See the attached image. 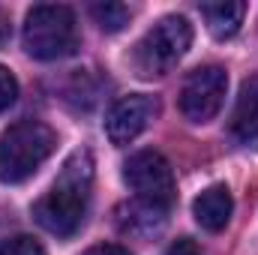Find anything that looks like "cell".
Here are the masks:
<instances>
[{
    "mask_svg": "<svg viewBox=\"0 0 258 255\" xmlns=\"http://www.w3.org/2000/svg\"><path fill=\"white\" fill-rule=\"evenodd\" d=\"M90 189H93V156L87 150H75L63 162L54 186L33 204L36 222L57 237H72L87 216Z\"/></svg>",
    "mask_w": 258,
    "mask_h": 255,
    "instance_id": "1",
    "label": "cell"
},
{
    "mask_svg": "<svg viewBox=\"0 0 258 255\" xmlns=\"http://www.w3.org/2000/svg\"><path fill=\"white\" fill-rule=\"evenodd\" d=\"M57 132L42 120H21L9 126L0 138V180L24 183L33 177L42 162L54 153Z\"/></svg>",
    "mask_w": 258,
    "mask_h": 255,
    "instance_id": "2",
    "label": "cell"
},
{
    "mask_svg": "<svg viewBox=\"0 0 258 255\" xmlns=\"http://www.w3.org/2000/svg\"><path fill=\"white\" fill-rule=\"evenodd\" d=\"M24 51L36 60H63L78 48V21L63 3H39L24 18Z\"/></svg>",
    "mask_w": 258,
    "mask_h": 255,
    "instance_id": "3",
    "label": "cell"
},
{
    "mask_svg": "<svg viewBox=\"0 0 258 255\" xmlns=\"http://www.w3.org/2000/svg\"><path fill=\"white\" fill-rule=\"evenodd\" d=\"M189 45H192V24L183 15H165L138 39L132 51V66L141 78L165 75L180 63Z\"/></svg>",
    "mask_w": 258,
    "mask_h": 255,
    "instance_id": "4",
    "label": "cell"
},
{
    "mask_svg": "<svg viewBox=\"0 0 258 255\" xmlns=\"http://www.w3.org/2000/svg\"><path fill=\"white\" fill-rule=\"evenodd\" d=\"M123 180L129 183L138 201L156 210H168L174 201V171L159 150L132 153L123 165Z\"/></svg>",
    "mask_w": 258,
    "mask_h": 255,
    "instance_id": "5",
    "label": "cell"
},
{
    "mask_svg": "<svg viewBox=\"0 0 258 255\" xmlns=\"http://www.w3.org/2000/svg\"><path fill=\"white\" fill-rule=\"evenodd\" d=\"M228 90V75L216 63L198 66L183 78L180 87V111L189 123H207L219 114Z\"/></svg>",
    "mask_w": 258,
    "mask_h": 255,
    "instance_id": "6",
    "label": "cell"
},
{
    "mask_svg": "<svg viewBox=\"0 0 258 255\" xmlns=\"http://www.w3.org/2000/svg\"><path fill=\"white\" fill-rule=\"evenodd\" d=\"M159 105L153 96L147 93H135V96H123L111 105L108 117H105V135L111 144L123 147L129 141H135L144 129L150 126V120L156 117Z\"/></svg>",
    "mask_w": 258,
    "mask_h": 255,
    "instance_id": "7",
    "label": "cell"
},
{
    "mask_svg": "<svg viewBox=\"0 0 258 255\" xmlns=\"http://www.w3.org/2000/svg\"><path fill=\"white\" fill-rule=\"evenodd\" d=\"M231 135L246 147L258 144V72L240 84V93L231 111Z\"/></svg>",
    "mask_w": 258,
    "mask_h": 255,
    "instance_id": "8",
    "label": "cell"
},
{
    "mask_svg": "<svg viewBox=\"0 0 258 255\" xmlns=\"http://www.w3.org/2000/svg\"><path fill=\"white\" fill-rule=\"evenodd\" d=\"M231 210H234L231 192H228V186H222V183L207 186L192 201V216L204 231H222L228 225V219H231Z\"/></svg>",
    "mask_w": 258,
    "mask_h": 255,
    "instance_id": "9",
    "label": "cell"
},
{
    "mask_svg": "<svg viewBox=\"0 0 258 255\" xmlns=\"http://www.w3.org/2000/svg\"><path fill=\"white\" fill-rule=\"evenodd\" d=\"M243 15H246V3L240 0H225V3H201V18L207 21V30L216 36V39H231L240 24H243Z\"/></svg>",
    "mask_w": 258,
    "mask_h": 255,
    "instance_id": "10",
    "label": "cell"
},
{
    "mask_svg": "<svg viewBox=\"0 0 258 255\" xmlns=\"http://www.w3.org/2000/svg\"><path fill=\"white\" fill-rule=\"evenodd\" d=\"M90 15H93V21L105 30V33H117V30H123L129 24V6L123 3H93L90 6Z\"/></svg>",
    "mask_w": 258,
    "mask_h": 255,
    "instance_id": "11",
    "label": "cell"
},
{
    "mask_svg": "<svg viewBox=\"0 0 258 255\" xmlns=\"http://www.w3.org/2000/svg\"><path fill=\"white\" fill-rule=\"evenodd\" d=\"M0 255H45V249L36 237L18 234V237H9L6 243H0Z\"/></svg>",
    "mask_w": 258,
    "mask_h": 255,
    "instance_id": "12",
    "label": "cell"
},
{
    "mask_svg": "<svg viewBox=\"0 0 258 255\" xmlns=\"http://www.w3.org/2000/svg\"><path fill=\"white\" fill-rule=\"evenodd\" d=\"M15 99H18V81H15V75L6 66H0V114L6 108H12Z\"/></svg>",
    "mask_w": 258,
    "mask_h": 255,
    "instance_id": "13",
    "label": "cell"
},
{
    "mask_svg": "<svg viewBox=\"0 0 258 255\" xmlns=\"http://www.w3.org/2000/svg\"><path fill=\"white\" fill-rule=\"evenodd\" d=\"M165 255H201V249H198V243L189 240V237H177V240L165 249Z\"/></svg>",
    "mask_w": 258,
    "mask_h": 255,
    "instance_id": "14",
    "label": "cell"
},
{
    "mask_svg": "<svg viewBox=\"0 0 258 255\" xmlns=\"http://www.w3.org/2000/svg\"><path fill=\"white\" fill-rule=\"evenodd\" d=\"M84 255H129L123 246H117V243H96V246H90Z\"/></svg>",
    "mask_w": 258,
    "mask_h": 255,
    "instance_id": "15",
    "label": "cell"
}]
</instances>
